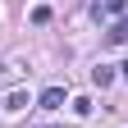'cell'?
<instances>
[{"label":"cell","instance_id":"277c9868","mask_svg":"<svg viewBox=\"0 0 128 128\" xmlns=\"http://www.w3.org/2000/svg\"><path fill=\"white\" fill-rule=\"evenodd\" d=\"M5 110H9V114L28 110V92H9V96H5Z\"/></svg>","mask_w":128,"mask_h":128},{"label":"cell","instance_id":"8992f818","mask_svg":"<svg viewBox=\"0 0 128 128\" xmlns=\"http://www.w3.org/2000/svg\"><path fill=\"white\" fill-rule=\"evenodd\" d=\"M32 23H37V28L50 23V5H37V9H32Z\"/></svg>","mask_w":128,"mask_h":128},{"label":"cell","instance_id":"3957f363","mask_svg":"<svg viewBox=\"0 0 128 128\" xmlns=\"http://www.w3.org/2000/svg\"><path fill=\"white\" fill-rule=\"evenodd\" d=\"M124 41H128V18H119L114 28L105 32V46H124Z\"/></svg>","mask_w":128,"mask_h":128},{"label":"cell","instance_id":"7a4b0ae2","mask_svg":"<svg viewBox=\"0 0 128 128\" xmlns=\"http://www.w3.org/2000/svg\"><path fill=\"white\" fill-rule=\"evenodd\" d=\"M64 105V87H46L41 92V110H60Z\"/></svg>","mask_w":128,"mask_h":128},{"label":"cell","instance_id":"6da1fadb","mask_svg":"<svg viewBox=\"0 0 128 128\" xmlns=\"http://www.w3.org/2000/svg\"><path fill=\"white\" fill-rule=\"evenodd\" d=\"M124 9H128V0H101V5H96V18H124Z\"/></svg>","mask_w":128,"mask_h":128},{"label":"cell","instance_id":"52a82bcc","mask_svg":"<svg viewBox=\"0 0 128 128\" xmlns=\"http://www.w3.org/2000/svg\"><path fill=\"white\" fill-rule=\"evenodd\" d=\"M119 73H124V78H128V60H124V64H119Z\"/></svg>","mask_w":128,"mask_h":128},{"label":"cell","instance_id":"5b68a950","mask_svg":"<svg viewBox=\"0 0 128 128\" xmlns=\"http://www.w3.org/2000/svg\"><path fill=\"white\" fill-rule=\"evenodd\" d=\"M92 82H96V87H110V82H114V69H110V64H101V69H92Z\"/></svg>","mask_w":128,"mask_h":128}]
</instances>
